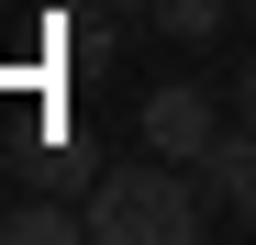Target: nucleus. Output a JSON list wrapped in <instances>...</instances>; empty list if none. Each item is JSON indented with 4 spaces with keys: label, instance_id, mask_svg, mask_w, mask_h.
Masks as SVG:
<instances>
[{
    "label": "nucleus",
    "instance_id": "obj_4",
    "mask_svg": "<svg viewBox=\"0 0 256 245\" xmlns=\"http://www.w3.org/2000/svg\"><path fill=\"white\" fill-rule=\"evenodd\" d=\"M78 234H90V200H67V190L22 200V212H0V245H78Z\"/></svg>",
    "mask_w": 256,
    "mask_h": 245
},
{
    "label": "nucleus",
    "instance_id": "obj_3",
    "mask_svg": "<svg viewBox=\"0 0 256 245\" xmlns=\"http://www.w3.org/2000/svg\"><path fill=\"white\" fill-rule=\"evenodd\" d=\"M200 190H212V212H223V223L256 234V122H223V134L200 145Z\"/></svg>",
    "mask_w": 256,
    "mask_h": 245
},
{
    "label": "nucleus",
    "instance_id": "obj_2",
    "mask_svg": "<svg viewBox=\"0 0 256 245\" xmlns=\"http://www.w3.org/2000/svg\"><path fill=\"white\" fill-rule=\"evenodd\" d=\"M223 134V112H212V90H190V78H167V90H145V145L178 156V168H200V145Z\"/></svg>",
    "mask_w": 256,
    "mask_h": 245
},
{
    "label": "nucleus",
    "instance_id": "obj_5",
    "mask_svg": "<svg viewBox=\"0 0 256 245\" xmlns=\"http://www.w3.org/2000/svg\"><path fill=\"white\" fill-rule=\"evenodd\" d=\"M34 178H45V190H67V200H90V190H100V145H90V134H56Z\"/></svg>",
    "mask_w": 256,
    "mask_h": 245
},
{
    "label": "nucleus",
    "instance_id": "obj_1",
    "mask_svg": "<svg viewBox=\"0 0 256 245\" xmlns=\"http://www.w3.org/2000/svg\"><path fill=\"white\" fill-rule=\"evenodd\" d=\"M200 223H212L200 168H178L156 145H145V168H100L90 190V245H190Z\"/></svg>",
    "mask_w": 256,
    "mask_h": 245
},
{
    "label": "nucleus",
    "instance_id": "obj_7",
    "mask_svg": "<svg viewBox=\"0 0 256 245\" xmlns=\"http://www.w3.org/2000/svg\"><path fill=\"white\" fill-rule=\"evenodd\" d=\"M234 122H256V67H245V78H234Z\"/></svg>",
    "mask_w": 256,
    "mask_h": 245
},
{
    "label": "nucleus",
    "instance_id": "obj_6",
    "mask_svg": "<svg viewBox=\"0 0 256 245\" xmlns=\"http://www.w3.org/2000/svg\"><path fill=\"white\" fill-rule=\"evenodd\" d=\"M223 12H234V0H156V22L178 34V45H212V34H223Z\"/></svg>",
    "mask_w": 256,
    "mask_h": 245
}]
</instances>
